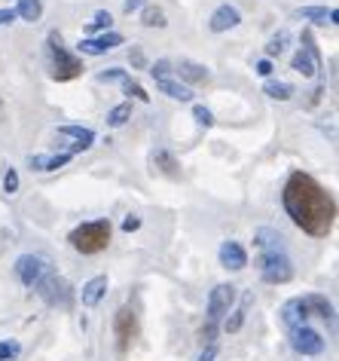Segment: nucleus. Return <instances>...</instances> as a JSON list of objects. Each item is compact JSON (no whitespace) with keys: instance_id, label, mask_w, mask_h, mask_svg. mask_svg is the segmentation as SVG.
Returning a JSON list of instances; mask_svg holds the SVG:
<instances>
[{"instance_id":"obj_1","label":"nucleus","mask_w":339,"mask_h":361,"mask_svg":"<svg viewBox=\"0 0 339 361\" xmlns=\"http://www.w3.org/2000/svg\"><path fill=\"white\" fill-rule=\"evenodd\" d=\"M281 205H285L287 217H291L302 233H309V236L321 239L333 230V217H336L333 196H330L312 175L294 172L291 178L285 181V190H281Z\"/></svg>"},{"instance_id":"obj_2","label":"nucleus","mask_w":339,"mask_h":361,"mask_svg":"<svg viewBox=\"0 0 339 361\" xmlns=\"http://www.w3.org/2000/svg\"><path fill=\"white\" fill-rule=\"evenodd\" d=\"M110 233H113V226L107 217H98V221L80 224L68 239L80 254H101L110 245Z\"/></svg>"},{"instance_id":"obj_3","label":"nucleus","mask_w":339,"mask_h":361,"mask_svg":"<svg viewBox=\"0 0 339 361\" xmlns=\"http://www.w3.org/2000/svg\"><path fill=\"white\" fill-rule=\"evenodd\" d=\"M46 49H49V55H52V80L68 83V80H76V77L83 74V61L76 59V55H70L68 49H65L59 31H49Z\"/></svg>"},{"instance_id":"obj_4","label":"nucleus","mask_w":339,"mask_h":361,"mask_svg":"<svg viewBox=\"0 0 339 361\" xmlns=\"http://www.w3.org/2000/svg\"><path fill=\"white\" fill-rule=\"evenodd\" d=\"M232 300H236V285H229V282H223V285H217L214 291L208 297V322H205V331H202V340L211 346V340L217 334V324H220V318L229 313Z\"/></svg>"},{"instance_id":"obj_5","label":"nucleus","mask_w":339,"mask_h":361,"mask_svg":"<svg viewBox=\"0 0 339 361\" xmlns=\"http://www.w3.org/2000/svg\"><path fill=\"white\" fill-rule=\"evenodd\" d=\"M260 275L269 285H285L294 279V264L287 257L285 248H272V251H260Z\"/></svg>"},{"instance_id":"obj_6","label":"nucleus","mask_w":339,"mask_h":361,"mask_svg":"<svg viewBox=\"0 0 339 361\" xmlns=\"http://www.w3.org/2000/svg\"><path fill=\"white\" fill-rule=\"evenodd\" d=\"M34 291H37L43 300L49 303V306H61V309H68L70 303H74V288L68 285V279H61L59 273H52L49 270L43 279L34 285Z\"/></svg>"},{"instance_id":"obj_7","label":"nucleus","mask_w":339,"mask_h":361,"mask_svg":"<svg viewBox=\"0 0 339 361\" xmlns=\"http://www.w3.org/2000/svg\"><path fill=\"white\" fill-rule=\"evenodd\" d=\"M113 337H116L119 355H125V352L132 349V343H135V337H138V315L132 306L116 309V315H113Z\"/></svg>"},{"instance_id":"obj_8","label":"nucleus","mask_w":339,"mask_h":361,"mask_svg":"<svg viewBox=\"0 0 339 361\" xmlns=\"http://www.w3.org/2000/svg\"><path fill=\"white\" fill-rule=\"evenodd\" d=\"M52 270V264L43 257V254H22V257L16 260V275H19V282L28 288H34L43 275Z\"/></svg>"},{"instance_id":"obj_9","label":"nucleus","mask_w":339,"mask_h":361,"mask_svg":"<svg viewBox=\"0 0 339 361\" xmlns=\"http://www.w3.org/2000/svg\"><path fill=\"white\" fill-rule=\"evenodd\" d=\"M294 70H300L302 77H315L318 68H321V52H318L315 40L309 31H302V49H296L294 52V61H291Z\"/></svg>"},{"instance_id":"obj_10","label":"nucleus","mask_w":339,"mask_h":361,"mask_svg":"<svg viewBox=\"0 0 339 361\" xmlns=\"http://www.w3.org/2000/svg\"><path fill=\"white\" fill-rule=\"evenodd\" d=\"M291 346H294V352H300V355L315 358L324 352V337L318 334L315 328H309V324H300V328L291 331Z\"/></svg>"},{"instance_id":"obj_11","label":"nucleus","mask_w":339,"mask_h":361,"mask_svg":"<svg viewBox=\"0 0 339 361\" xmlns=\"http://www.w3.org/2000/svg\"><path fill=\"white\" fill-rule=\"evenodd\" d=\"M119 43H125L123 34L107 31V34H101V37H86V40H80V43H76V49H80L83 55H104L107 49H116Z\"/></svg>"},{"instance_id":"obj_12","label":"nucleus","mask_w":339,"mask_h":361,"mask_svg":"<svg viewBox=\"0 0 339 361\" xmlns=\"http://www.w3.org/2000/svg\"><path fill=\"white\" fill-rule=\"evenodd\" d=\"M281 322H285L287 331L300 328V324H309V309H306V300L302 297H294L281 306Z\"/></svg>"},{"instance_id":"obj_13","label":"nucleus","mask_w":339,"mask_h":361,"mask_svg":"<svg viewBox=\"0 0 339 361\" xmlns=\"http://www.w3.org/2000/svg\"><path fill=\"white\" fill-rule=\"evenodd\" d=\"M238 22H242V12H238L232 3H223V6H217V10H214V16H211L208 28L214 34H223V31H229V28H236Z\"/></svg>"},{"instance_id":"obj_14","label":"nucleus","mask_w":339,"mask_h":361,"mask_svg":"<svg viewBox=\"0 0 339 361\" xmlns=\"http://www.w3.org/2000/svg\"><path fill=\"white\" fill-rule=\"evenodd\" d=\"M245 264H248V254L238 242H223L220 245V266L226 270H245Z\"/></svg>"},{"instance_id":"obj_15","label":"nucleus","mask_w":339,"mask_h":361,"mask_svg":"<svg viewBox=\"0 0 339 361\" xmlns=\"http://www.w3.org/2000/svg\"><path fill=\"white\" fill-rule=\"evenodd\" d=\"M306 300V309H309V315H318V318H324V322L333 328V322H336V315H333V303L327 300V297H321V294H309V297H302Z\"/></svg>"},{"instance_id":"obj_16","label":"nucleus","mask_w":339,"mask_h":361,"mask_svg":"<svg viewBox=\"0 0 339 361\" xmlns=\"http://www.w3.org/2000/svg\"><path fill=\"white\" fill-rule=\"evenodd\" d=\"M107 294V275H95V279H89L86 285H83V306H98L101 303V297Z\"/></svg>"},{"instance_id":"obj_17","label":"nucleus","mask_w":339,"mask_h":361,"mask_svg":"<svg viewBox=\"0 0 339 361\" xmlns=\"http://www.w3.org/2000/svg\"><path fill=\"white\" fill-rule=\"evenodd\" d=\"M156 80V89L165 92L168 98H174V101H193V89L183 86V83L172 80V77H153Z\"/></svg>"},{"instance_id":"obj_18","label":"nucleus","mask_w":339,"mask_h":361,"mask_svg":"<svg viewBox=\"0 0 339 361\" xmlns=\"http://www.w3.org/2000/svg\"><path fill=\"white\" fill-rule=\"evenodd\" d=\"M174 70H178V77L187 83H205L208 80V68L199 65V61H193V59H181L178 65H174Z\"/></svg>"},{"instance_id":"obj_19","label":"nucleus","mask_w":339,"mask_h":361,"mask_svg":"<svg viewBox=\"0 0 339 361\" xmlns=\"http://www.w3.org/2000/svg\"><path fill=\"white\" fill-rule=\"evenodd\" d=\"M296 16L309 19V22H315V25H336L339 12L336 10H327V6H300V10H296Z\"/></svg>"},{"instance_id":"obj_20","label":"nucleus","mask_w":339,"mask_h":361,"mask_svg":"<svg viewBox=\"0 0 339 361\" xmlns=\"http://www.w3.org/2000/svg\"><path fill=\"white\" fill-rule=\"evenodd\" d=\"M251 303H254V294H242V303H238L236 309H232V315L226 318V324H223V331L226 334H236V331H242V324H245V315H248V309H251Z\"/></svg>"},{"instance_id":"obj_21","label":"nucleus","mask_w":339,"mask_h":361,"mask_svg":"<svg viewBox=\"0 0 339 361\" xmlns=\"http://www.w3.org/2000/svg\"><path fill=\"white\" fill-rule=\"evenodd\" d=\"M68 162H70V153H59V157H31L28 166H31V172H55V168L68 166Z\"/></svg>"},{"instance_id":"obj_22","label":"nucleus","mask_w":339,"mask_h":361,"mask_svg":"<svg viewBox=\"0 0 339 361\" xmlns=\"http://www.w3.org/2000/svg\"><path fill=\"white\" fill-rule=\"evenodd\" d=\"M59 135L65 138H76V144H83L89 150L92 141H95V132L89 129V126H59Z\"/></svg>"},{"instance_id":"obj_23","label":"nucleus","mask_w":339,"mask_h":361,"mask_svg":"<svg viewBox=\"0 0 339 361\" xmlns=\"http://www.w3.org/2000/svg\"><path fill=\"white\" fill-rule=\"evenodd\" d=\"M254 242H257L260 251H272V248H285V242H281V233L269 230V226H260L257 236H254Z\"/></svg>"},{"instance_id":"obj_24","label":"nucleus","mask_w":339,"mask_h":361,"mask_svg":"<svg viewBox=\"0 0 339 361\" xmlns=\"http://www.w3.org/2000/svg\"><path fill=\"white\" fill-rule=\"evenodd\" d=\"M16 16L25 19V22H31V25L40 22V16H43V3H40V0H19Z\"/></svg>"},{"instance_id":"obj_25","label":"nucleus","mask_w":339,"mask_h":361,"mask_svg":"<svg viewBox=\"0 0 339 361\" xmlns=\"http://www.w3.org/2000/svg\"><path fill=\"white\" fill-rule=\"evenodd\" d=\"M263 92L269 98H275V101H291V98H294V86H291V83H281V80L263 83Z\"/></svg>"},{"instance_id":"obj_26","label":"nucleus","mask_w":339,"mask_h":361,"mask_svg":"<svg viewBox=\"0 0 339 361\" xmlns=\"http://www.w3.org/2000/svg\"><path fill=\"white\" fill-rule=\"evenodd\" d=\"M132 117H135V113H132V101L116 104V108L107 113V126H110V129H119V126H125Z\"/></svg>"},{"instance_id":"obj_27","label":"nucleus","mask_w":339,"mask_h":361,"mask_svg":"<svg viewBox=\"0 0 339 361\" xmlns=\"http://www.w3.org/2000/svg\"><path fill=\"white\" fill-rule=\"evenodd\" d=\"M153 166H159V172H165L168 178H178V162H174L172 153L156 150V153H153Z\"/></svg>"},{"instance_id":"obj_28","label":"nucleus","mask_w":339,"mask_h":361,"mask_svg":"<svg viewBox=\"0 0 339 361\" xmlns=\"http://www.w3.org/2000/svg\"><path fill=\"white\" fill-rule=\"evenodd\" d=\"M141 25H147V28H165L168 19H165V12H162L159 6H147V10L141 12Z\"/></svg>"},{"instance_id":"obj_29","label":"nucleus","mask_w":339,"mask_h":361,"mask_svg":"<svg viewBox=\"0 0 339 361\" xmlns=\"http://www.w3.org/2000/svg\"><path fill=\"white\" fill-rule=\"evenodd\" d=\"M287 40H291V31H278V34H275V37L269 40V43H266V55H269V59L281 55V52L287 49Z\"/></svg>"},{"instance_id":"obj_30","label":"nucleus","mask_w":339,"mask_h":361,"mask_svg":"<svg viewBox=\"0 0 339 361\" xmlns=\"http://www.w3.org/2000/svg\"><path fill=\"white\" fill-rule=\"evenodd\" d=\"M110 25H113V16H110L107 10H101V12H95V19L89 22L86 31H89V34H92V31H107Z\"/></svg>"},{"instance_id":"obj_31","label":"nucleus","mask_w":339,"mask_h":361,"mask_svg":"<svg viewBox=\"0 0 339 361\" xmlns=\"http://www.w3.org/2000/svg\"><path fill=\"white\" fill-rule=\"evenodd\" d=\"M19 352H22V346H19L16 340H0V361L19 358Z\"/></svg>"},{"instance_id":"obj_32","label":"nucleus","mask_w":339,"mask_h":361,"mask_svg":"<svg viewBox=\"0 0 339 361\" xmlns=\"http://www.w3.org/2000/svg\"><path fill=\"white\" fill-rule=\"evenodd\" d=\"M123 89H125V95H129V98H138V101H144V104L150 101V95L144 92V86H141V83H135V80H125Z\"/></svg>"},{"instance_id":"obj_33","label":"nucleus","mask_w":339,"mask_h":361,"mask_svg":"<svg viewBox=\"0 0 339 361\" xmlns=\"http://www.w3.org/2000/svg\"><path fill=\"white\" fill-rule=\"evenodd\" d=\"M3 193L6 196H16L19 193V172H16V168H6V175H3Z\"/></svg>"},{"instance_id":"obj_34","label":"nucleus","mask_w":339,"mask_h":361,"mask_svg":"<svg viewBox=\"0 0 339 361\" xmlns=\"http://www.w3.org/2000/svg\"><path fill=\"white\" fill-rule=\"evenodd\" d=\"M129 77H125V70L123 68H113V70H101L98 74V83H125Z\"/></svg>"},{"instance_id":"obj_35","label":"nucleus","mask_w":339,"mask_h":361,"mask_svg":"<svg viewBox=\"0 0 339 361\" xmlns=\"http://www.w3.org/2000/svg\"><path fill=\"white\" fill-rule=\"evenodd\" d=\"M193 117H196V123H199V126H205V129H208V126H214V113L205 108V104H196Z\"/></svg>"},{"instance_id":"obj_36","label":"nucleus","mask_w":339,"mask_h":361,"mask_svg":"<svg viewBox=\"0 0 339 361\" xmlns=\"http://www.w3.org/2000/svg\"><path fill=\"white\" fill-rule=\"evenodd\" d=\"M150 74H153V77H172V74H174V65H172L168 59H159L156 65L150 68Z\"/></svg>"},{"instance_id":"obj_37","label":"nucleus","mask_w":339,"mask_h":361,"mask_svg":"<svg viewBox=\"0 0 339 361\" xmlns=\"http://www.w3.org/2000/svg\"><path fill=\"white\" fill-rule=\"evenodd\" d=\"M129 61H132V68H147L144 49H132V52H129Z\"/></svg>"},{"instance_id":"obj_38","label":"nucleus","mask_w":339,"mask_h":361,"mask_svg":"<svg viewBox=\"0 0 339 361\" xmlns=\"http://www.w3.org/2000/svg\"><path fill=\"white\" fill-rule=\"evenodd\" d=\"M138 226H141V217L138 215H125V221H123V230L125 233H135Z\"/></svg>"},{"instance_id":"obj_39","label":"nucleus","mask_w":339,"mask_h":361,"mask_svg":"<svg viewBox=\"0 0 339 361\" xmlns=\"http://www.w3.org/2000/svg\"><path fill=\"white\" fill-rule=\"evenodd\" d=\"M16 22V10H0V25H12Z\"/></svg>"},{"instance_id":"obj_40","label":"nucleus","mask_w":339,"mask_h":361,"mask_svg":"<svg viewBox=\"0 0 339 361\" xmlns=\"http://www.w3.org/2000/svg\"><path fill=\"white\" fill-rule=\"evenodd\" d=\"M257 74H263V77H269V74H272V61H269V59H263V61H257Z\"/></svg>"},{"instance_id":"obj_41","label":"nucleus","mask_w":339,"mask_h":361,"mask_svg":"<svg viewBox=\"0 0 339 361\" xmlns=\"http://www.w3.org/2000/svg\"><path fill=\"white\" fill-rule=\"evenodd\" d=\"M141 6H144V0H125L123 10H125V12H135V10H141Z\"/></svg>"},{"instance_id":"obj_42","label":"nucleus","mask_w":339,"mask_h":361,"mask_svg":"<svg viewBox=\"0 0 339 361\" xmlns=\"http://www.w3.org/2000/svg\"><path fill=\"white\" fill-rule=\"evenodd\" d=\"M214 358H217V346H214V343H211V346H208V349H205V352H202V358H199V361H214Z\"/></svg>"}]
</instances>
